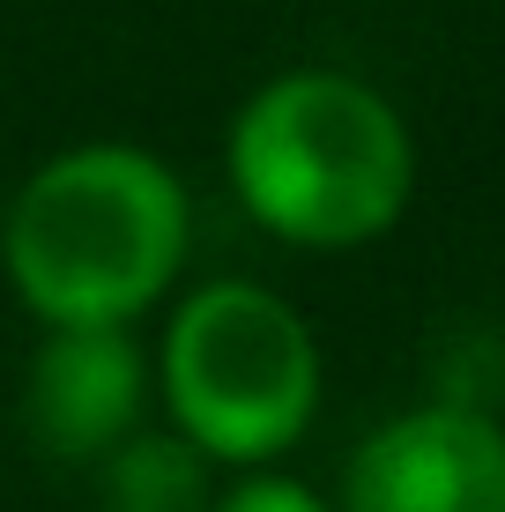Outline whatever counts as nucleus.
Here are the masks:
<instances>
[{
    "label": "nucleus",
    "instance_id": "nucleus-3",
    "mask_svg": "<svg viewBox=\"0 0 505 512\" xmlns=\"http://www.w3.org/2000/svg\"><path fill=\"white\" fill-rule=\"evenodd\" d=\"M156 379L171 431H186L216 468H260L312 431L320 342L290 297L260 282H201L164 327Z\"/></svg>",
    "mask_w": 505,
    "mask_h": 512
},
{
    "label": "nucleus",
    "instance_id": "nucleus-2",
    "mask_svg": "<svg viewBox=\"0 0 505 512\" xmlns=\"http://www.w3.org/2000/svg\"><path fill=\"white\" fill-rule=\"evenodd\" d=\"M231 186L268 238L350 253L402 223L416 193V141L372 82L342 67H290L238 104Z\"/></svg>",
    "mask_w": 505,
    "mask_h": 512
},
{
    "label": "nucleus",
    "instance_id": "nucleus-6",
    "mask_svg": "<svg viewBox=\"0 0 505 512\" xmlns=\"http://www.w3.org/2000/svg\"><path fill=\"white\" fill-rule=\"evenodd\" d=\"M104 512H208L216 505V461L186 431H127L97 461Z\"/></svg>",
    "mask_w": 505,
    "mask_h": 512
},
{
    "label": "nucleus",
    "instance_id": "nucleus-1",
    "mask_svg": "<svg viewBox=\"0 0 505 512\" xmlns=\"http://www.w3.org/2000/svg\"><path fill=\"white\" fill-rule=\"evenodd\" d=\"M186 245L194 201L134 141L45 156L0 216V268L45 327H134L179 282Z\"/></svg>",
    "mask_w": 505,
    "mask_h": 512
},
{
    "label": "nucleus",
    "instance_id": "nucleus-7",
    "mask_svg": "<svg viewBox=\"0 0 505 512\" xmlns=\"http://www.w3.org/2000/svg\"><path fill=\"white\" fill-rule=\"evenodd\" d=\"M208 512H335L320 490H305L298 475H268V468H246L231 490H216Z\"/></svg>",
    "mask_w": 505,
    "mask_h": 512
},
{
    "label": "nucleus",
    "instance_id": "nucleus-5",
    "mask_svg": "<svg viewBox=\"0 0 505 512\" xmlns=\"http://www.w3.org/2000/svg\"><path fill=\"white\" fill-rule=\"evenodd\" d=\"M149 357L127 327H52L23 379V423L52 461H104L142 423Z\"/></svg>",
    "mask_w": 505,
    "mask_h": 512
},
{
    "label": "nucleus",
    "instance_id": "nucleus-4",
    "mask_svg": "<svg viewBox=\"0 0 505 512\" xmlns=\"http://www.w3.org/2000/svg\"><path fill=\"white\" fill-rule=\"evenodd\" d=\"M335 512H505V423L468 401L387 416L350 453Z\"/></svg>",
    "mask_w": 505,
    "mask_h": 512
}]
</instances>
